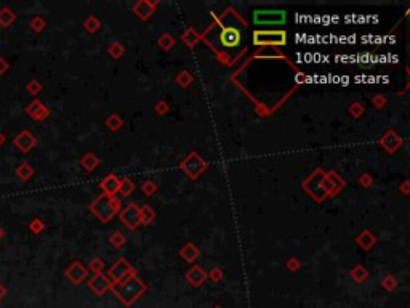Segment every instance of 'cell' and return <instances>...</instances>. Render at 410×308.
Segmentation results:
<instances>
[{"instance_id":"obj_2","label":"cell","mask_w":410,"mask_h":308,"mask_svg":"<svg viewBox=\"0 0 410 308\" xmlns=\"http://www.w3.org/2000/svg\"><path fill=\"white\" fill-rule=\"evenodd\" d=\"M255 23L258 24H284L285 23V12L272 10V12H255Z\"/></svg>"},{"instance_id":"obj_3","label":"cell","mask_w":410,"mask_h":308,"mask_svg":"<svg viewBox=\"0 0 410 308\" xmlns=\"http://www.w3.org/2000/svg\"><path fill=\"white\" fill-rule=\"evenodd\" d=\"M285 42V34L284 32H255V44H284Z\"/></svg>"},{"instance_id":"obj_1","label":"cell","mask_w":410,"mask_h":308,"mask_svg":"<svg viewBox=\"0 0 410 308\" xmlns=\"http://www.w3.org/2000/svg\"><path fill=\"white\" fill-rule=\"evenodd\" d=\"M220 42L226 50H239L242 47V32L234 26H226L220 34Z\"/></svg>"}]
</instances>
